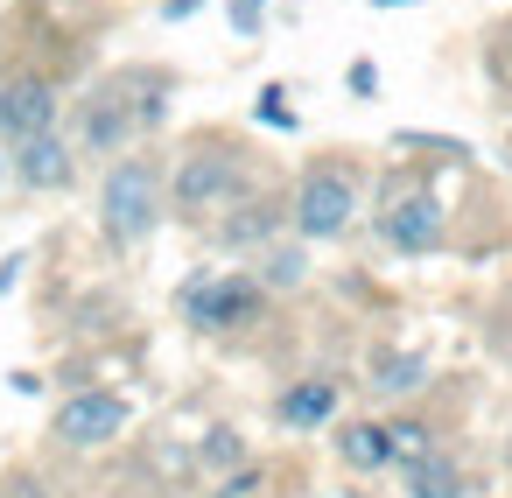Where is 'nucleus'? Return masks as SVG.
I'll list each match as a JSON object with an SVG mask.
<instances>
[{
	"label": "nucleus",
	"mask_w": 512,
	"mask_h": 498,
	"mask_svg": "<svg viewBox=\"0 0 512 498\" xmlns=\"http://www.w3.org/2000/svg\"><path fill=\"white\" fill-rule=\"evenodd\" d=\"M0 176H8V169H0Z\"/></svg>",
	"instance_id": "4be33fe9"
},
{
	"label": "nucleus",
	"mask_w": 512,
	"mask_h": 498,
	"mask_svg": "<svg viewBox=\"0 0 512 498\" xmlns=\"http://www.w3.org/2000/svg\"><path fill=\"white\" fill-rule=\"evenodd\" d=\"M155 218H162V176L148 169V162H120V169H106V190H99V225H106V239L113 246H141L148 232H155Z\"/></svg>",
	"instance_id": "f257e3e1"
},
{
	"label": "nucleus",
	"mask_w": 512,
	"mask_h": 498,
	"mask_svg": "<svg viewBox=\"0 0 512 498\" xmlns=\"http://www.w3.org/2000/svg\"><path fill=\"white\" fill-rule=\"evenodd\" d=\"M337 449H344V463H358V470H386V428H379V421H351V428L337 435Z\"/></svg>",
	"instance_id": "f8f14e48"
},
{
	"label": "nucleus",
	"mask_w": 512,
	"mask_h": 498,
	"mask_svg": "<svg viewBox=\"0 0 512 498\" xmlns=\"http://www.w3.org/2000/svg\"><path fill=\"white\" fill-rule=\"evenodd\" d=\"M421 379H428L421 358H379V379H372V386H379V393H414Z\"/></svg>",
	"instance_id": "2eb2a0df"
},
{
	"label": "nucleus",
	"mask_w": 512,
	"mask_h": 498,
	"mask_svg": "<svg viewBox=\"0 0 512 498\" xmlns=\"http://www.w3.org/2000/svg\"><path fill=\"white\" fill-rule=\"evenodd\" d=\"M379 239L393 253H428L442 239V204L428 190H407V197H386L379 204Z\"/></svg>",
	"instance_id": "39448f33"
},
{
	"label": "nucleus",
	"mask_w": 512,
	"mask_h": 498,
	"mask_svg": "<svg viewBox=\"0 0 512 498\" xmlns=\"http://www.w3.org/2000/svg\"><path fill=\"white\" fill-rule=\"evenodd\" d=\"M246 8H260V0H246Z\"/></svg>",
	"instance_id": "412c9836"
},
{
	"label": "nucleus",
	"mask_w": 512,
	"mask_h": 498,
	"mask_svg": "<svg viewBox=\"0 0 512 498\" xmlns=\"http://www.w3.org/2000/svg\"><path fill=\"white\" fill-rule=\"evenodd\" d=\"M407 498H463V470L442 463V456H428L421 470H407Z\"/></svg>",
	"instance_id": "ddd939ff"
},
{
	"label": "nucleus",
	"mask_w": 512,
	"mask_h": 498,
	"mask_svg": "<svg viewBox=\"0 0 512 498\" xmlns=\"http://www.w3.org/2000/svg\"><path fill=\"white\" fill-rule=\"evenodd\" d=\"M246 491H253V470H239V477H225V484H218V498H246Z\"/></svg>",
	"instance_id": "aec40b11"
},
{
	"label": "nucleus",
	"mask_w": 512,
	"mask_h": 498,
	"mask_svg": "<svg viewBox=\"0 0 512 498\" xmlns=\"http://www.w3.org/2000/svg\"><path fill=\"white\" fill-rule=\"evenodd\" d=\"M120 428H127V400H120V393H78V400L57 407V435H64L71 449H99V442H113Z\"/></svg>",
	"instance_id": "423d86ee"
},
{
	"label": "nucleus",
	"mask_w": 512,
	"mask_h": 498,
	"mask_svg": "<svg viewBox=\"0 0 512 498\" xmlns=\"http://www.w3.org/2000/svg\"><path fill=\"white\" fill-rule=\"evenodd\" d=\"M260 309H267V288L246 274H211V281L183 288V316L197 330H246V323H260Z\"/></svg>",
	"instance_id": "f03ea898"
},
{
	"label": "nucleus",
	"mask_w": 512,
	"mask_h": 498,
	"mask_svg": "<svg viewBox=\"0 0 512 498\" xmlns=\"http://www.w3.org/2000/svg\"><path fill=\"white\" fill-rule=\"evenodd\" d=\"M274 225H281V204H246V211L225 225V239H232V246H246V239H267Z\"/></svg>",
	"instance_id": "4468645a"
},
{
	"label": "nucleus",
	"mask_w": 512,
	"mask_h": 498,
	"mask_svg": "<svg viewBox=\"0 0 512 498\" xmlns=\"http://www.w3.org/2000/svg\"><path fill=\"white\" fill-rule=\"evenodd\" d=\"M428 456H435V442H428V428H421V421H386V463L421 470Z\"/></svg>",
	"instance_id": "9b49d317"
},
{
	"label": "nucleus",
	"mask_w": 512,
	"mask_h": 498,
	"mask_svg": "<svg viewBox=\"0 0 512 498\" xmlns=\"http://www.w3.org/2000/svg\"><path fill=\"white\" fill-rule=\"evenodd\" d=\"M204 463H239V435H232V428H218V435L204 442Z\"/></svg>",
	"instance_id": "a211bd4d"
},
{
	"label": "nucleus",
	"mask_w": 512,
	"mask_h": 498,
	"mask_svg": "<svg viewBox=\"0 0 512 498\" xmlns=\"http://www.w3.org/2000/svg\"><path fill=\"white\" fill-rule=\"evenodd\" d=\"M127 134H134L127 99H120V92H99V99L85 106V148H120Z\"/></svg>",
	"instance_id": "9d476101"
},
{
	"label": "nucleus",
	"mask_w": 512,
	"mask_h": 498,
	"mask_svg": "<svg viewBox=\"0 0 512 498\" xmlns=\"http://www.w3.org/2000/svg\"><path fill=\"white\" fill-rule=\"evenodd\" d=\"M351 92L372 99V92H379V71H372V64H351Z\"/></svg>",
	"instance_id": "6ab92c4d"
},
{
	"label": "nucleus",
	"mask_w": 512,
	"mask_h": 498,
	"mask_svg": "<svg viewBox=\"0 0 512 498\" xmlns=\"http://www.w3.org/2000/svg\"><path fill=\"white\" fill-rule=\"evenodd\" d=\"M253 113H260V127H295V113L281 106V92H274V85L260 92V106H253Z\"/></svg>",
	"instance_id": "f3484780"
},
{
	"label": "nucleus",
	"mask_w": 512,
	"mask_h": 498,
	"mask_svg": "<svg viewBox=\"0 0 512 498\" xmlns=\"http://www.w3.org/2000/svg\"><path fill=\"white\" fill-rule=\"evenodd\" d=\"M302 274H309V260H302L295 246L267 253V288H302Z\"/></svg>",
	"instance_id": "dca6fc26"
},
{
	"label": "nucleus",
	"mask_w": 512,
	"mask_h": 498,
	"mask_svg": "<svg viewBox=\"0 0 512 498\" xmlns=\"http://www.w3.org/2000/svg\"><path fill=\"white\" fill-rule=\"evenodd\" d=\"M57 127V92L43 78H15L0 85V141H36Z\"/></svg>",
	"instance_id": "0eeeda50"
},
{
	"label": "nucleus",
	"mask_w": 512,
	"mask_h": 498,
	"mask_svg": "<svg viewBox=\"0 0 512 498\" xmlns=\"http://www.w3.org/2000/svg\"><path fill=\"white\" fill-rule=\"evenodd\" d=\"M274 414H281L288 428H323V421L337 414V386H330V379H302V386H288V393L274 400Z\"/></svg>",
	"instance_id": "1a4fd4ad"
},
{
	"label": "nucleus",
	"mask_w": 512,
	"mask_h": 498,
	"mask_svg": "<svg viewBox=\"0 0 512 498\" xmlns=\"http://www.w3.org/2000/svg\"><path fill=\"white\" fill-rule=\"evenodd\" d=\"M246 190V176H239V162L225 155V148H197L183 169H176V204L183 211H218L225 197H239Z\"/></svg>",
	"instance_id": "7ed1b4c3"
},
{
	"label": "nucleus",
	"mask_w": 512,
	"mask_h": 498,
	"mask_svg": "<svg viewBox=\"0 0 512 498\" xmlns=\"http://www.w3.org/2000/svg\"><path fill=\"white\" fill-rule=\"evenodd\" d=\"M15 176H22L29 190H64V183H71V148H64L57 134H36V141H22V162H15Z\"/></svg>",
	"instance_id": "6e6552de"
},
{
	"label": "nucleus",
	"mask_w": 512,
	"mask_h": 498,
	"mask_svg": "<svg viewBox=\"0 0 512 498\" xmlns=\"http://www.w3.org/2000/svg\"><path fill=\"white\" fill-rule=\"evenodd\" d=\"M351 176L344 169H316L309 183H302V197H295V225H302V239H337L344 225H351Z\"/></svg>",
	"instance_id": "20e7f679"
}]
</instances>
